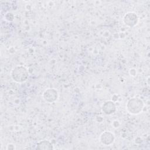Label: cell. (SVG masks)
I'll return each instance as SVG.
<instances>
[{
  "instance_id": "6da1fadb",
  "label": "cell",
  "mask_w": 150,
  "mask_h": 150,
  "mask_svg": "<svg viewBox=\"0 0 150 150\" xmlns=\"http://www.w3.org/2000/svg\"><path fill=\"white\" fill-rule=\"evenodd\" d=\"M11 77L17 83H22L28 79L29 73L25 67L19 66L15 67L12 70Z\"/></svg>"
},
{
  "instance_id": "7a4b0ae2",
  "label": "cell",
  "mask_w": 150,
  "mask_h": 150,
  "mask_svg": "<svg viewBox=\"0 0 150 150\" xmlns=\"http://www.w3.org/2000/svg\"><path fill=\"white\" fill-rule=\"evenodd\" d=\"M144 108L143 101L138 98H132L128 100L127 104L128 111L132 114L140 113Z\"/></svg>"
},
{
  "instance_id": "3957f363",
  "label": "cell",
  "mask_w": 150,
  "mask_h": 150,
  "mask_svg": "<svg viewBox=\"0 0 150 150\" xmlns=\"http://www.w3.org/2000/svg\"><path fill=\"white\" fill-rule=\"evenodd\" d=\"M124 22L129 27L136 25L138 21V16L134 12H128L125 15L123 19Z\"/></svg>"
},
{
  "instance_id": "277c9868",
  "label": "cell",
  "mask_w": 150,
  "mask_h": 150,
  "mask_svg": "<svg viewBox=\"0 0 150 150\" xmlns=\"http://www.w3.org/2000/svg\"><path fill=\"white\" fill-rule=\"evenodd\" d=\"M44 99L49 103H53L55 101L58 97L57 91L54 88H50L46 90L43 94Z\"/></svg>"
},
{
  "instance_id": "5b68a950",
  "label": "cell",
  "mask_w": 150,
  "mask_h": 150,
  "mask_svg": "<svg viewBox=\"0 0 150 150\" xmlns=\"http://www.w3.org/2000/svg\"><path fill=\"white\" fill-rule=\"evenodd\" d=\"M114 138V134L109 131H105L100 135V141L105 145H110L112 144Z\"/></svg>"
},
{
  "instance_id": "8992f818",
  "label": "cell",
  "mask_w": 150,
  "mask_h": 150,
  "mask_svg": "<svg viewBox=\"0 0 150 150\" xmlns=\"http://www.w3.org/2000/svg\"><path fill=\"white\" fill-rule=\"evenodd\" d=\"M102 110L105 114H111L115 111L116 107L114 102L108 101L103 104Z\"/></svg>"
},
{
  "instance_id": "52a82bcc",
  "label": "cell",
  "mask_w": 150,
  "mask_h": 150,
  "mask_svg": "<svg viewBox=\"0 0 150 150\" xmlns=\"http://www.w3.org/2000/svg\"><path fill=\"white\" fill-rule=\"evenodd\" d=\"M36 148L39 149H53V146L50 142L44 140L37 144Z\"/></svg>"
}]
</instances>
